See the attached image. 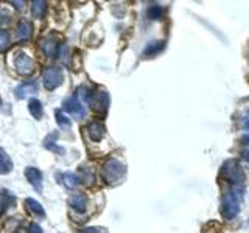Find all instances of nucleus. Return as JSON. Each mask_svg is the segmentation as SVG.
Wrapping results in <instances>:
<instances>
[{
	"label": "nucleus",
	"mask_w": 249,
	"mask_h": 233,
	"mask_svg": "<svg viewBox=\"0 0 249 233\" xmlns=\"http://www.w3.org/2000/svg\"><path fill=\"white\" fill-rule=\"evenodd\" d=\"M78 233H101V230L97 227H88V229H81Z\"/></svg>",
	"instance_id": "nucleus-29"
},
{
	"label": "nucleus",
	"mask_w": 249,
	"mask_h": 233,
	"mask_svg": "<svg viewBox=\"0 0 249 233\" xmlns=\"http://www.w3.org/2000/svg\"><path fill=\"white\" fill-rule=\"evenodd\" d=\"M25 177L30 182V185H33V188L37 193H42V173L35 166H28L25 169Z\"/></svg>",
	"instance_id": "nucleus-9"
},
{
	"label": "nucleus",
	"mask_w": 249,
	"mask_h": 233,
	"mask_svg": "<svg viewBox=\"0 0 249 233\" xmlns=\"http://www.w3.org/2000/svg\"><path fill=\"white\" fill-rule=\"evenodd\" d=\"M37 92V84L36 81H28V83H22L20 85L14 89V95L18 100H23L27 98L31 93H36Z\"/></svg>",
	"instance_id": "nucleus-11"
},
{
	"label": "nucleus",
	"mask_w": 249,
	"mask_h": 233,
	"mask_svg": "<svg viewBox=\"0 0 249 233\" xmlns=\"http://www.w3.org/2000/svg\"><path fill=\"white\" fill-rule=\"evenodd\" d=\"M10 47V34L8 31H0V53H5Z\"/></svg>",
	"instance_id": "nucleus-25"
},
{
	"label": "nucleus",
	"mask_w": 249,
	"mask_h": 233,
	"mask_svg": "<svg viewBox=\"0 0 249 233\" xmlns=\"http://www.w3.org/2000/svg\"><path fill=\"white\" fill-rule=\"evenodd\" d=\"M25 205H27V208H28L30 212L33 213V215L41 216V217H44V216H45V210H44V207H42L41 204H39L37 200L28 198V199H25Z\"/></svg>",
	"instance_id": "nucleus-20"
},
{
	"label": "nucleus",
	"mask_w": 249,
	"mask_h": 233,
	"mask_svg": "<svg viewBox=\"0 0 249 233\" xmlns=\"http://www.w3.org/2000/svg\"><path fill=\"white\" fill-rule=\"evenodd\" d=\"M64 81V73L59 67H49L42 73V83L47 90H54Z\"/></svg>",
	"instance_id": "nucleus-4"
},
{
	"label": "nucleus",
	"mask_w": 249,
	"mask_h": 233,
	"mask_svg": "<svg viewBox=\"0 0 249 233\" xmlns=\"http://www.w3.org/2000/svg\"><path fill=\"white\" fill-rule=\"evenodd\" d=\"M92 97H93V90L89 89L88 85H80V87H78V90H76V98L81 100L83 103H88L89 104Z\"/></svg>",
	"instance_id": "nucleus-21"
},
{
	"label": "nucleus",
	"mask_w": 249,
	"mask_h": 233,
	"mask_svg": "<svg viewBox=\"0 0 249 233\" xmlns=\"http://www.w3.org/2000/svg\"><path fill=\"white\" fill-rule=\"evenodd\" d=\"M54 116H56V123L59 124L62 129H67V128L72 126V121H70V118H67V116L62 114L61 111L54 112Z\"/></svg>",
	"instance_id": "nucleus-24"
},
{
	"label": "nucleus",
	"mask_w": 249,
	"mask_h": 233,
	"mask_svg": "<svg viewBox=\"0 0 249 233\" xmlns=\"http://www.w3.org/2000/svg\"><path fill=\"white\" fill-rule=\"evenodd\" d=\"M13 171V160L6 151L0 146V174H8Z\"/></svg>",
	"instance_id": "nucleus-16"
},
{
	"label": "nucleus",
	"mask_w": 249,
	"mask_h": 233,
	"mask_svg": "<svg viewBox=\"0 0 249 233\" xmlns=\"http://www.w3.org/2000/svg\"><path fill=\"white\" fill-rule=\"evenodd\" d=\"M14 202H16V198L10 191L0 190V213H5L8 208L14 205Z\"/></svg>",
	"instance_id": "nucleus-17"
},
{
	"label": "nucleus",
	"mask_w": 249,
	"mask_h": 233,
	"mask_svg": "<svg viewBox=\"0 0 249 233\" xmlns=\"http://www.w3.org/2000/svg\"><path fill=\"white\" fill-rule=\"evenodd\" d=\"M81 174H83V181H86L88 183L93 182V173H92V169L88 168V166H81Z\"/></svg>",
	"instance_id": "nucleus-26"
},
{
	"label": "nucleus",
	"mask_w": 249,
	"mask_h": 233,
	"mask_svg": "<svg viewBox=\"0 0 249 233\" xmlns=\"http://www.w3.org/2000/svg\"><path fill=\"white\" fill-rule=\"evenodd\" d=\"M243 159L249 162V150H246V151H243Z\"/></svg>",
	"instance_id": "nucleus-32"
},
{
	"label": "nucleus",
	"mask_w": 249,
	"mask_h": 233,
	"mask_svg": "<svg viewBox=\"0 0 249 233\" xmlns=\"http://www.w3.org/2000/svg\"><path fill=\"white\" fill-rule=\"evenodd\" d=\"M28 233H44V232H42V229H41V225L31 224L30 227H28Z\"/></svg>",
	"instance_id": "nucleus-28"
},
{
	"label": "nucleus",
	"mask_w": 249,
	"mask_h": 233,
	"mask_svg": "<svg viewBox=\"0 0 249 233\" xmlns=\"http://www.w3.org/2000/svg\"><path fill=\"white\" fill-rule=\"evenodd\" d=\"M45 10H47V3L44 0H36V2H33V5H31V14H33V17L36 19H41Z\"/></svg>",
	"instance_id": "nucleus-22"
},
{
	"label": "nucleus",
	"mask_w": 249,
	"mask_h": 233,
	"mask_svg": "<svg viewBox=\"0 0 249 233\" xmlns=\"http://www.w3.org/2000/svg\"><path fill=\"white\" fill-rule=\"evenodd\" d=\"M124 174H126V166L117 159H107L103 165H101V169H100L101 179L109 185L120 182L124 177Z\"/></svg>",
	"instance_id": "nucleus-2"
},
{
	"label": "nucleus",
	"mask_w": 249,
	"mask_h": 233,
	"mask_svg": "<svg viewBox=\"0 0 249 233\" xmlns=\"http://www.w3.org/2000/svg\"><path fill=\"white\" fill-rule=\"evenodd\" d=\"M245 196V190L241 185H232L226 191L221 202V215L226 219H233L240 213V202Z\"/></svg>",
	"instance_id": "nucleus-1"
},
{
	"label": "nucleus",
	"mask_w": 249,
	"mask_h": 233,
	"mask_svg": "<svg viewBox=\"0 0 249 233\" xmlns=\"http://www.w3.org/2000/svg\"><path fill=\"white\" fill-rule=\"evenodd\" d=\"M0 107H2V100H0Z\"/></svg>",
	"instance_id": "nucleus-34"
},
{
	"label": "nucleus",
	"mask_w": 249,
	"mask_h": 233,
	"mask_svg": "<svg viewBox=\"0 0 249 233\" xmlns=\"http://www.w3.org/2000/svg\"><path fill=\"white\" fill-rule=\"evenodd\" d=\"M69 205L72 207L75 212L78 213H84L86 208H88V196L83 193H76L72 198L69 199Z\"/></svg>",
	"instance_id": "nucleus-12"
},
{
	"label": "nucleus",
	"mask_w": 249,
	"mask_h": 233,
	"mask_svg": "<svg viewBox=\"0 0 249 233\" xmlns=\"http://www.w3.org/2000/svg\"><path fill=\"white\" fill-rule=\"evenodd\" d=\"M246 126H248V128H249V118H248V120H246Z\"/></svg>",
	"instance_id": "nucleus-33"
},
{
	"label": "nucleus",
	"mask_w": 249,
	"mask_h": 233,
	"mask_svg": "<svg viewBox=\"0 0 249 233\" xmlns=\"http://www.w3.org/2000/svg\"><path fill=\"white\" fill-rule=\"evenodd\" d=\"M31 31H33L31 22H28L27 19H22L18 27V31H16V36H18L19 41H28L31 36Z\"/></svg>",
	"instance_id": "nucleus-14"
},
{
	"label": "nucleus",
	"mask_w": 249,
	"mask_h": 233,
	"mask_svg": "<svg viewBox=\"0 0 249 233\" xmlns=\"http://www.w3.org/2000/svg\"><path fill=\"white\" fill-rule=\"evenodd\" d=\"M56 179H58V182H61V183L64 185L66 188H69V190H75L76 186L81 183L80 177H78L76 174H72V173L56 174Z\"/></svg>",
	"instance_id": "nucleus-13"
},
{
	"label": "nucleus",
	"mask_w": 249,
	"mask_h": 233,
	"mask_svg": "<svg viewBox=\"0 0 249 233\" xmlns=\"http://www.w3.org/2000/svg\"><path fill=\"white\" fill-rule=\"evenodd\" d=\"M58 138V132H52V134L44 140V148L49 151H53V152H59V154H64V148L58 146L54 143V140Z\"/></svg>",
	"instance_id": "nucleus-19"
},
{
	"label": "nucleus",
	"mask_w": 249,
	"mask_h": 233,
	"mask_svg": "<svg viewBox=\"0 0 249 233\" xmlns=\"http://www.w3.org/2000/svg\"><path fill=\"white\" fill-rule=\"evenodd\" d=\"M109 93L105 92V90H101L98 93L93 92V97L90 100V106L93 111H97V112H101V114H105L107 111V107H109Z\"/></svg>",
	"instance_id": "nucleus-8"
},
{
	"label": "nucleus",
	"mask_w": 249,
	"mask_h": 233,
	"mask_svg": "<svg viewBox=\"0 0 249 233\" xmlns=\"http://www.w3.org/2000/svg\"><path fill=\"white\" fill-rule=\"evenodd\" d=\"M39 49H41L47 56H56L59 51V44H58V36L56 34H49L42 37L39 41Z\"/></svg>",
	"instance_id": "nucleus-6"
},
{
	"label": "nucleus",
	"mask_w": 249,
	"mask_h": 233,
	"mask_svg": "<svg viewBox=\"0 0 249 233\" xmlns=\"http://www.w3.org/2000/svg\"><path fill=\"white\" fill-rule=\"evenodd\" d=\"M13 5H16L18 10H23V6H25V2H11Z\"/></svg>",
	"instance_id": "nucleus-30"
},
{
	"label": "nucleus",
	"mask_w": 249,
	"mask_h": 233,
	"mask_svg": "<svg viewBox=\"0 0 249 233\" xmlns=\"http://www.w3.org/2000/svg\"><path fill=\"white\" fill-rule=\"evenodd\" d=\"M223 174L232 185H241L245 182V173L237 160H226L223 163Z\"/></svg>",
	"instance_id": "nucleus-3"
},
{
	"label": "nucleus",
	"mask_w": 249,
	"mask_h": 233,
	"mask_svg": "<svg viewBox=\"0 0 249 233\" xmlns=\"http://www.w3.org/2000/svg\"><path fill=\"white\" fill-rule=\"evenodd\" d=\"M10 20H11V16L8 14L6 11H2V10H0V27H2V25H6V23H10Z\"/></svg>",
	"instance_id": "nucleus-27"
},
{
	"label": "nucleus",
	"mask_w": 249,
	"mask_h": 233,
	"mask_svg": "<svg viewBox=\"0 0 249 233\" xmlns=\"http://www.w3.org/2000/svg\"><path fill=\"white\" fill-rule=\"evenodd\" d=\"M62 111L75 116H84V106L81 101L76 98V95L67 97L62 101Z\"/></svg>",
	"instance_id": "nucleus-7"
},
{
	"label": "nucleus",
	"mask_w": 249,
	"mask_h": 233,
	"mask_svg": "<svg viewBox=\"0 0 249 233\" xmlns=\"http://www.w3.org/2000/svg\"><path fill=\"white\" fill-rule=\"evenodd\" d=\"M14 67L16 70L20 73V75H30L31 72H33V68H35V64H33V61H31V58L28 56L27 53H23V51H19V53H16L14 54Z\"/></svg>",
	"instance_id": "nucleus-5"
},
{
	"label": "nucleus",
	"mask_w": 249,
	"mask_h": 233,
	"mask_svg": "<svg viewBox=\"0 0 249 233\" xmlns=\"http://www.w3.org/2000/svg\"><path fill=\"white\" fill-rule=\"evenodd\" d=\"M163 49H165V42H163V41H153V42H150L145 47L142 56L143 58H153L158 53H160Z\"/></svg>",
	"instance_id": "nucleus-15"
},
{
	"label": "nucleus",
	"mask_w": 249,
	"mask_h": 233,
	"mask_svg": "<svg viewBox=\"0 0 249 233\" xmlns=\"http://www.w3.org/2000/svg\"><path fill=\"white\" fill-rule=\"evenodd\" d=\"M163 13H165L163 6H160V5H151L150 8H148L146 16H148V19H150V20H159V19H162Z\"/></svg>",
	"instance_id": "nucleus-23"
},
{
	"label": "nucleus",
	"mask_w": 249,
	"mask_h": 233,
	"mask_svg": "<svg viewBox=\"0 0 249 233\" xmlns=\"http://www.w3.org/2000/svg\"><path fill=\"white\" fill-rule=\"evenodd\" d=\"M248 225H249V222H248Z\"/></svg>",
	"instance_id": "nucleus-35"
},
{
	"label": "nucleus",
	"mask_w": 249,
	"mask_h": 233,
	"mask_svg": "<svg viewBox=\"0 0 249 233\" xmlns=\"http://www.w3.org/2000/svg\"><path fill=\"white\" fill-rule=\"evenodd\" d=\"M86 131H88V134L90 137V140H93V142H100L101 138L105 137L106 134V128L105 124L98 121V120H93L88 124V128H86Z\"/></svg>",
	"instance_id": "nucleus-10"
},
{
	"label": "nucleus",
	"mask_w": 249,
	"mask_h": 233,
	"mask_svg": "<svg viewBox=\"0 0 249 233\" xmlns=\"http://www.w3.org/2000/svg\"><path fill=\"white\" fill-rule=\"evenodd\" d=\"M241 142H243L245 145L249 146V135H245V137H241Z\"/></svg>",
	"instance_id": "nucleus-31"
},
{
	"label": "nucleus",
	"mask_w": 249,
	"mask_h": 233,
	"mask_svg": "<svg viewBox=\"0 0 249 233\" xmlns=\"http://www.w3.org/2000/svg\"><path fill=\"white\" fill-rule=\"evenodd\" d=\"M28 111L30 114L33 115V118L36 120H41L42 115H44V107H42V103L36 98H31L30 103H28Z\"/></svg>",
	"instance_id": "nucleus-18"
}]
</instances>
